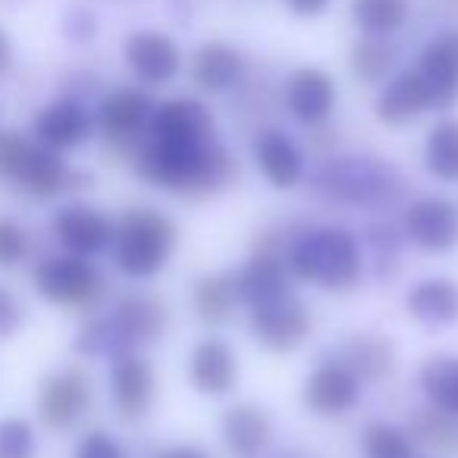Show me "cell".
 I'll list each match as a JSON object with an SVG mask.
<instances>
[{
  "instance_id": "cell-1",
  "label": "cell",
  "mask_w": 458,
  "mask_h": 458,
  "mask_svg": "<svg viewBox=\"0 0 458 458\" xmlns=\"http://www.w3.org/2000/svg\"><path fill=\"white\" fill-rule=\"evenodd\" d=\"M135 170L148 182L179 195L216 191L233 176V160L216 145H157L151 141L135 157Z\"/></svg>"
},
{
  "instance_id": "cell-2",
  "label": "cell",
  "mask_w": 458,
  "mask_h": 458,
  "mask_svg": "<svg viewBox=\"0 0 458 458\" xmlns=\"http://www.w3.org/2000/svg\"><path fill=\"white\" fill-rule=\"evenodd\" d=\"M176 245V229L164 214L148 208H132L114 226L116 267L135 280H148L166 264Z\"/></svg>"
},
{
  "instance_id": "cell-3",
  "label": "cell",
  "mask_w": 458,
  "mask_h": 458,
  "mask_svg": "<svg viewBox=\"0 0 458 458\" xmlns=\"http://www.w3.org/2000/svg\"><path fill=\"white\" fill-rule=\"evenodd\" d=\"M289 267L305 283H318L324 289H349L361 276V255L358 242L345 229H318L295 242Z\"/></svg>"
},
{
  "instance_id": "cell-4",
  "label": "cell",
  "mask_w": 458,
  "mask_h": 458,
  "mask_svg": "<svg viewBox=\"0 0 458 458\" xmlns=\"http://www.w3.org/2000/svg\"><path fill=\"white\" fill-rule=\"evenodd\" d=\"M35 289L41 299L60 308H89L101 299L104 280L95 264L79 255H51L35 267Z\"/></svg>"
},
{
  "instance_id": "cell-5",
  "label": "cell",
  "mask_w": 458,
  "mask_h": 458,
  "mask_svg": "<svg viewBox=\"0 0 458 458\" xmlns=\"http://www.w3.org/2000/svg\"><path fill=\"white\" fill-rule=\"evenodd\" d=\"M308 330H311V318L305 305L289 293L251 308V333L270 352H293L295 345L305 343Z\"/></svg>"
},
{
  "instance_id": "cell-6",
  "label": "cell",
  "mask_w": 458,
  "mask_h": 458,
  "mask_svg": "<svg viewBox=\"0 0 458 458\" xmlns=\"http://www.w3.org/2000/svg\"><path fill=\"white\" fill-rule=\"evenodd\" d=\"M89 402H91V380L82 370L70 368V370H60V374L47 377V380L41 383L38 414L47 427L64 430V427H72L82 418Z\"/></svg>"
},
{
  "instance_id": "cell-7",
  "label": "cell",
  "mask_w": 458,
  "mask_h": 458,
  "mask_svg": "<svg viewBox=\"0 0 458 458\" xmlns=\"http://www.w3.org/2000/svg\"><path fill=\"white\" fill-rule=\"evenodd\" d=\"M54 236L70 255L95 258L114 242V223L89 204H70L54 216Z\"/></svg>"
},
{
  "instance_id": "cell-8",
  "label": "cell",
  "mask_w": 458,
  "mask_h": 458,
  "mask_svg": "<svg viewBox=\"0 0 458 458\" xmlns=\"http://www.w3.org/2000/svg\"><path fill=\"white\" fill-rule=\"evenodd\" d=\"M405 233L424 251H449L458 245V208L445 198H420L408 208Z\"/></svg>"
},
{
  "instance_id": "cell-9",
  "label": "cell",
  "mask_w": 458,
  "mask_h": 458,
  "mask_svg": "<svg viewBox=\"0 0 458 458\" xmlns=\"http://www.w3.org/2000/svg\"><path fill=\"white\" fill-rule=\"evenodd\" d=\"M214 116L198 101H166L151 114V139L157 145H204Z\"/></svg>"
},
{
  "instance_id": "cell-10",
  "label": "cell",
  "mask_w": 458,
  "mask_h": 458,
  "mask_svg": "<svg viewBox=\"0 0 458 458\" xmlns=\"http://www.w3.org/2000/svg\"><path fill=\"white\" fill-rule=\"evenodd\" d=\"M361 395L358 386V374L345 364H320L305 383V405L311 411L333 418V414H345Z\"/></svg>"
},
{
  "instance_id": "cell-11",
  "label": "cell",
  "mask_w": 458,
  "mask_h": 458,
  "mask_svg": "<svg viewBox=\"0 0 458 458\" xmlns=\"http://www.w3.org/2000/svg\"><path fill=\"white\" fill-rule=\"evenodd\" d=\"M98 123H101V132L107 135V141H114V145H132L141 135V129L151 123V101H148V95L132 89L114 91L101 104Z\"/></svg>"
},
{
  "instance_id": "cell-12",
  "label": "cell",
  "mask_w": 458,
  "mask_h": 458,
  "mask_svg": "<svg viewBox=\"0 0 458 458\" xmlns=\"http://www.w3.org/2000/svg\"><path fill=\"white\" fill-rule=\"evenodd\" d=\"M420 76L427 79L433 107H452L458 101V32H445L420 54Z\"/></svg>"
},
{
  "instance_id": "cell-13",
  "label": "cell",
  "mask_w": 458,
  "mask_h": 458,
  "mask_svg": "<svg viewBox=\"0 0 458 458\" xmlns=\"http://www.w3.org/2000/svg\"><path fill=\"white\" fill-rule=\"evenodd\" d=\"M126 64L148 85L170 82L179 72V51L166 35L160 32H135L126 41Z\"/></svg>"
},
{
  "instance_id": "cell-14",
  "label": "cell",
  "mask_w": 458,
  "mask_h": 458,
  "mask_svg": "<svg viewBox=\"0 0 458 458\" xmlns=\"http://www.w3.org/2000/svg\"><path fill=\"white\" fill-rule=\"evenodd\" d=\"M35 135H38V145L51 151H70L91 135V116L85 114L82 104L57 101L35 116Z\"/></svg>"
},
{
  "instance_id": "cell-15",
  "label": "cell",
  "mask_w": 458,
  "mask_h": 458,
  "mask_svg": "<svg viewBox=\"0 0 458 458\" xmlns=\"http://www.w3.org/2000/svg\"><path fill=\"white\" fill-rule=\"evenodd\" d=\"M189 380L198 393L204 395H223L236 383V355L229 352L226 343L220 339H204L191 352Z\"/></svg>"
},
{
  "instance_id": "cell-16",
  "label": "cell",
  "mask_w": 458,
  "mask_h": 458,
  "mask_svg": "<svg viewBox=\"0 0 458 458\" xmlns=\"http://www.w3.org/2000/svg\"><path fill=\"white\" fill-rule=\"evenodd\" d=\"M333 98H336V91H333L330 76L320 70H299L286 85L289 110L295 120L308 123V126H318L330 116Z\"/></svg>"
},
{
  "instance_id": "cell-17",
  "label": "cell",
  "mask_w": 458,
  "mask_h": 458,
  "mask_svg": "<svg viewBox=\"0 0 458 458\" xmlns=\"http://www.w3.org/2000/svg\"><path fill=\"white\" fill-rule=\"evenodd\" d=\"M110 386H114L116 411L123 418H139L151 402L154 374L139 355H120L110 370Z\"/></svg>"
},
{
  "instance_id": "cell-18",
  "label": "cell",
  "mask_w": 458,
  "mask_h": 458,
  "mask_svg": "<svg viewBox=\"0 0 458 458\" xmlns=\"http://www.w3.org/2000/svg\"><path fill=\"white\" fill-rule=\"evenodd\" d=\"M427 107H433L430 85L414 70V72H402L399 79H393L386 85V91L377 101V116L383 123H389V126H402V123L414 120Z\"/></svg>"
},
{
  "instance_id": "cell-19",
  "label": "cell",
  "mask_w": 458,
  "mask_h": 458,
  "mask_svg": "<svg viewBox=\"0 0 458 458\" xmlns=\"http://www.w3.org/2000/svg\"><path fill=\"white\" fill-rule=\"evenodd\" d=\"M229 283H233L236 301H245V305H251V308L286 295V270L270 255L251 258Z\"/></svg>"
},
{
  "instance_id": "cell-20",
  "label": "cell",
  "mask_w": 458,
  "mask_h": 458,
  "mask_svg": "<svg viewBox=\"0 0 458 458\" xmlns=\"http://www.w3.org/2000/svg\"><path fill=\"white\" fill-rule=\"evenodd\" d=\"M255 160L274 189H293L305 173V160H301L299 148L283 132H264L255 141Z\"/></svg>"
},
{
  "instance_id": "cell-21",
  "label": "cell",
  "mask_w": 458,
  "mask_h": 458,
  "mask_svg": "<svg viewBox=\"0 0 458 458\" xmlns=\"http://www.w3.org/2000/svg\"><path fill=\"white\" fill-rule=\"evenodd\" d=\"M116 333V343L135 345V343H151L160 330H164V305H157L154 299L145 295H132V299H123L116 305V314L110 320Z\"/></svg>"
},
{
  "instance_id": "cell-22",
  "label": "cell",
  "mask_w": 458,
  "mask_h": 458,
  "mask_svg": "<svg viewBox=\"0 0 458 458\" xmlns=\"http://www.w3.org/2000/svg\"><path fill=\"white\" fill-rule=\"evenodd\" d=\"M16 182L32 198H54L64 189H70L72 173H70V166L60 160L57 151H51V148H45V145H35L26 166H22L20 176H16Z\"/></svg>"
},
{
  "instance_id": "cell-23",
  "label": "cell",
  "mask_w": 458,
  "mask_h": 458,
  "mask_svg": "<svg viewBox=\"0 0 458 458\" xmlns=\"http://www.w3.org/2000/svg\"><path fill=\"white\" fill-rule=\"evenodd\" d=\"M223 437L226 445L236 455H255L267 445L270 439V420L264 418L261 408L255 405H236L229 408L223 418Z\"/></svg>"
},
{
  "instance_id": "cell-24",
  "label": "cell",
  "mask_w": 458,
  "mask_h": 458,
  "mask_svg": "<svg viewBox=\"0 0 458 458\" xmlns=\"http://www.w3.org/2000/svg\"><path fill=\"white\" fill-rule=\"evenodd\" d=\"M242 72V57L226 45H204L195 54L191 76L204 91H226Z\"/></svg>"
},
{
  "instance_id": "cell-25",
  "label": "cell",
  "mask_w": 458,
  "mask_h": 458,
  "mask_svg": "<svg viewBox=\"0 0 458 458\" xmlns=\"http://www.w3.org/2000/svg\"><path fill=\"white\" fill-rule=\"evenodd\" d=\"M408 311L424 324L458 320V286L449 280H427L408 295Z\"/></svg>"
},
{
  "instance_id": "cell-26",
  "label": "cell",
  "mask_w": 458,
  "mask_h": 458,
  "mask_svg": "<svg viewBox=\"0 0 458 458\" xmlns=\"http://www.w3.org/2000/svg\"><path fill=\"white\" fill-rule=\"evenodd\" d=\"M427 170L437 179L455 182L458 179V123L445 120L433 126L427 139Z\"/></svg>"
},
{
  "instance_id": "cell-27",
  "label": "cell",
  "mask_w": 458,
  "mask_h": 458,
  "mask_svg": "<svg viewBox=\"0 0 458 458\" xmlns=\"http://www.w3.org/2000/svg\"><path fill=\"white\" fill-rule=\"evenodd\" d=\"M424 389L433 408L458 414V358H433L424 368Z\"/></svg>"
},
{
  "instance_id": "cell-28",
  "label": "cell",
  "mask_w": 458,
  "mask_h": 458,
  "mask_svg": "<svg viewBox=\"0 0 458 458\" xmlns=\"http://www.w3.org/2000/svg\"><path fill=\"white\" fill-rule=\"evenodd\" d=\"M408 0H355V20L364 32L389 35L405 22Z\"/></svg>"
},
{
  "instance_id": "cell-29",
  "label": "cell",
  "mask_w": 458,
  "mask_h": 458,
  "mask_svg": "<svg viewBox=\"0 0 458 458\" xmlns=\"http://www.w3.org/2000/svg\"><path fill=\"white\" fill-rule=\"evenodd\" d=\"M233 301H236L233 283L223 280V276H210V280L198 283L195 308H198V314H201V320H210V324L226 320L229 311H233Z\"/></svg>"
},
{
  "instance_id": "cell-30",
  "label": "cell",
  "mask_w": 458,
  "mask_h": 458,
  "mask_svg": "<svg viewBox=\"0 0 458 458\" xmlns=\"http://www.w3.org/2000/svg\"><path fill=\"white\" fill-rule=\"evenodd\" d=\"M349 361L352 364L345 368L358 370L361 377H380L383 370H389V345L374 336H358L349 345Z\"/></svg>"
},
{
  "instance_id": "cell-31",
  "label": "cell",
  "mask_w": 458,
  "mask_h": 458,
  "mask_svg": "<svg viewBox=\"0 0 458 458\" xmlns=\"http://www.w3.org/2000/svg\"><path fill=\"white\" fill-rule=\"evenodd\" d=\"M368 458H411V439L389 424H374L364 433Z\"/></svg>"
},
{
  "instance_id": "cell-32",
  "label": "cell",
  "mask_w": 458,
  "mask_h": 458,
  "mask_svg": "<svg viewBox=\"0 0 458 458\" xmlns=\"http://www.w3.org/2000/svg\"><path fill=\"white\" fill-rule=\"evenodd\" d=\"M35 430L22 418L0 420V458H35Z\"/></svg>"
},
{
  "instance_id": "cell-33",
  "label": "cell",
  "mask_w": 458,
  "mask_h": 458,
  "mask_svg": "<svg viewBox=\"0 0 458 458\" xmlns=\"http://www.w3.org/2000/svg\"><path fill=\"white\" fill-rule=\"evenodd\" d=\"M414 433H418L427 445H437V449L455 445V427H452L449 414L439 411V408H424V411L414 418Z\"/></svg>"
},
{
  "instance_id": "cell-34",
  "label": "cell",
  "mask_w": 458,
  "mask_h": 458,
  "mask_svg": "<svg viewBox=\"0 0 458 458\" xmlns=\"http://www.w3.org/2000/svg\"><path fill=\"white\" fill-rule=\"evenodd\" d=\"M389 64H393V51H389L386 45H380V41H364V45H358L355 54H352V66H355L358 76L368 79V82H377V79L389 70Z\"/></svg>"
},
{
  "instance_id": "cell-35",
  "label": "cell",
  "mask_w": 458,
  "mask_h": 458,
  "mask_svg": "<svg viewBox=\"0 0 458 458\" xmlns=\"http://www.w3.org/2000/svg\"><path fill=\"white\" fill-rule=\"evenodd\" d=\"M32 148L35 145L22 132H10V129L0 132V176L16 182V176H20V170L26 166Z\"/></svg>"
},
{
  "instance_id": "cell-36",
  "label": "cell",
  "mask_w": 458,
  "mask_h": 458,
  "mask_svg": "<svg viewBox=\"0 0 458 458\" xmlns=\"http://www.w3.org/2000/svg\"><path fill=\"white\" fill-rule=\"evenodd\" d=\"M29 255V233L10 216H0V267H16Z\"/></svg>"
},
{
  "instance_id": "cell-37",
  "label": "cell",
  "mask_w": 458,
  "mask_h": 458,
  "mask_svg": "<svg viewBox=\"0 0 458 458\" xmlns=\"http://www.w3.org/2000/svg\"><path fill=\"white\" fill-rule=\"evenodd\" d=\"M72 458H126V452H123V445L116 443L114 437L95 430V433H89V437H85L82 443L76 445Z\"/></svg>"
},
{
  "instance_id": "cell-38",
  "label": "cell",
  "mask_w": 458,
  "mask_h": 458,
  "mask_svg": "<svg viewBox=\"0 0 458 458\" xmlns=\"http://www.w3.org/2000/svg\"><path fill=\"white\" fill-rule=\"evenodd\" d=\"M22 327V305L16 301V295L10 289L0 286V339L13 336Z\"/></svg>"
},
{
  "instance_id": "cell-39",
  "label": "cell",
  "mask_w": 458,
  "mask_h": 458,
  "mask_svg": "<svg viewBox=\"0 0 458 458\" xmlns=\"http://www.w3.org/2000/svg\"><path fill=\"white\" fill-rule=\"evenodd\" d=\"M327 4H330V0H289V7H293L295 13H301V16L320 13V10H324Z\"/></svg>"
},
{
  "instance_id": "cell-40",
  "label": "cell",
  "mask_w": 458,
  "mask_h": 458,
  "mask_svg": "<svg viewBox=\"0 0 458 458\" xmlns=\"http://www.w3.org/2000/svg\"><path fill=\"white\" fill-rule=\"evenodd\" d=\"M157 458H208L201 449H195V445H173V449H164Z\"/></svg>"
},
{
  "instance_id": "cell-41",
  "label": "cell",
  "mask_w": 458,
  "mask_h": 458,
  "mask_svg": "<svg viewBox=\"0 0 458 458\" xmlns=\"http://www.w3.org/2000/svg\"><path fill=\"white\" fill-rule=\"evenodd\" d=\"M10 64H13V47H10L7 35L0 32V72H7Z\"/></svg>"
}]
</instances>
